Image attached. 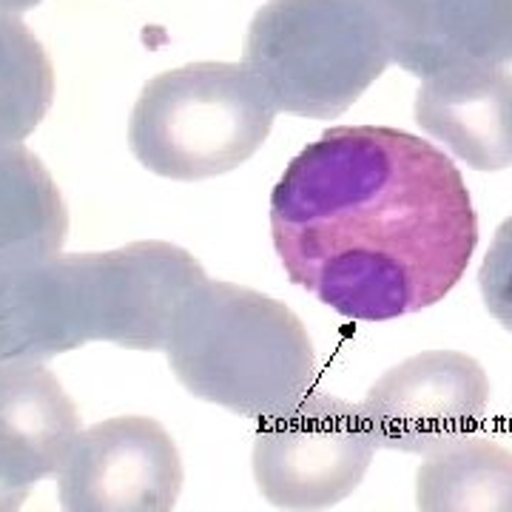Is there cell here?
I'll return each mask as SVG.
<instances>
[{"instance_id": "9c48e42d", "label": "cell", "mask_w": 512, "mask_h": 512, "mask_svg": "<svg viewBox=\"0 0 512 512\" xmlns=\"http://www.w3.org/2000/svg\"><path fill=\"white\" fill-rule=\"evenodd\" d=\"M393 63L421 80L461 63L512 66V0H370Z\"/></svg>"}, {"instance_id": "9a60e30c", "label": "cell", "mask_w": 512, "mask_h": 512, "mask_svg": "<svg viewBox=\"0 0 512 512\" xmlns=\"http://www.w3.org/2000/svg\"><path fill=\"white\" fill-rule=\"evenodd\" d=\"M478 285L487 311L498 319V325L512 333V217L498 225L493 245L481 262Z\"/></svg>"}, {"instance_id": "ba28073f", "label": "cell", "mask_w": 512, "mask_h": 512, "mask_svg": "<svg viewBox=\"0 0 512 512\" xmlns=\"http://www.w3.org/2000/svg\"><path fill=\"white\" fill-rule=\"evenodd\" d=\"M183 458L160 421L117 416L80 430L57 473L63 512H174Z\"/></svg>"}, {"instance_id": "3957f363", "label": "cell", "mask_w": 512, "mask_h": 512, "mask_svg": "<svg viewBox=\"0 0 512 512\" xmlns=\"http://www.w3.org/2000/svg\"><path fill=\"white\" fill-rule=\"evenodd\" d=\"M168 365L191 396L271 421L311 393L316 353L302 319L234 282L205 279L177 313Z\"/></svg>"}, {"instance_id": "30bf717a", "label": "cell", "mask_w": 512, "mask_h": 512, "mask_svg": "<svg viewBox=\"0 0 512 512\" xmlns=\"http://www.w3.org/2000/svg\"><path fill=\"white\" fill-rule=\"evenodd\" d=\"M80 436L63 384L40 362H0V512H20Z\"/></svg>"}, {"instance_id": "277c9868", "label": "cell", "mask_w": 512, "mask_h": 512, "mask_svg": "<svg viewBox=\"0 0 512 512\" xmlns=\"http://www.w3.org/2000/svg\"><path fill=\"white\" fill-rule=\"evenodd\" d=\"M242 63L279 111L333 120L393 55L370 0H268L251 20Z\"/></svg>"}, {"instance_id": "8992f818", "label": "cell", "mask_w": 512, "mask_h": 512, "mask_svg": "<svg viewBox=\"0 0 512 512\" xmlns=\"http://www.w3.org/2000/svg\"><path fill=\"white\" fill-rule=\"evenodd\" d=\"M376 447L362 404L308 393L291 413L259 427L256 487L276 510H330L359 490Z\"/></svg>"}, {"instance_id": "7c38bea8", "label": "cell", "mask_w": 512, "mask_h": 512, "mask_svg": "<svg viewBox=\"0 0 512 512\" xmlns=\"http://www.w3.org/2000/svg\"><path fill=\"white\" fill-rule=\"evenodd\" d=\"M66 231V202L46 165L23 143L0 146V265L57 254Z\"/></svg>"}, {"instance_id": "4fadbf2b", "label": "cell", "mask_w": 512, "mask_h": 512, "mask_svg": "<svg viewBox=\"0 0 512 512\" xmlns=\"http://www.w3.org/2000/svg\"><path fill=\"white\" fill-rule=\"evenodd\" d=\"M419 512H512V453L473 436L427 456L416 476Z\"/></svg>"}, {"instance_id": "5b68a950", "label": "cell", "mask_w": 512, "mask_h": 512, "mask_svg": "<svg viewBox=\"0 0 512 512\" xmlns=\"http://www.w3.org/2000/svg\"><path fill=\"white\" fill-rule=\"evenodd\" d=\"M276 114L245 63H188L148 80L128 120V146L151 174L211 180L265 146Z\"/></svg>"}, {"instance_id": "52a82bcc", "label": "cell", "mask_w": 512, "mask_h": 512, "mask_svg": "<svg viewBox=\"0 0 512 512\" xmlns=\"http://www.w3.org/2000/svg\"><path fill=\"white\" fill-rule=\"evenodd\" d=\"M487 404L490 379L473 356L427 350L390 367L367 390L362 410L379 447L433 456L478 436Z\"/></svg>"}, {"instance_id": "8fae6325", "label": "cell", "mask_w": 512, "mask_h": 512, "mask_svg": "<svg viewBox=\"0 0 512 512\" xmlns=\"http://www.w3.org/2000/svg\"><path fill=\"white\" fill-rule=\"evenodd\" d=\"M416 123L476 171L512 165V72L461 63L433 74L416 94Z\"/></svg>"}, {"instance_id": "6da1fadb", "label": "cell", "mask_w": 512, "mask_h": 512, "mask_svg": "<svg viewBox=\"0 0 512 512\" xmlns=\"http://www.w3.org/2000/svg\"><path fill=\"white\" fill-rule=\"evenodd\" d=\"M271 237L293 285L356 322L441 302L478 245L464 177L439 146L384 126H336L271 194Z\"/></svg>"}, {"instance_id": "7a4b0ae2", "label": "cell", "mask_w": 512, "mask_h": 512, "mask_svg": "<svg viewBox=\"0 0 512 512\" xmlns=\"http://www.w3.org/2000/svg\"><path fill=\"white\" fill-rule=\"evenodd\" d=\"M208 276L171 242L0 265V362H46L89 342L165 350L177 313Z\"/></svg>"}, {"instance_id": "5bb4252c", "label": "cell", "mask_w": 512, "mask_h": 512, "mask_svg": "<svg viewBox=\"0 0 512 512\" xmlns=\"http://www.w3.org/2000/svg\"><path fill=\"white\" fill-rule=\"evenodd\" d=\"M55 100V69L20 15L0 12V146L23 143Z\"/></svg>"}, {"instance_id": "2e32d148", "label": "cell", "mask_w": 512, "mask_h": 512, "mask_svg": "<svg viewBox=\"0 0 512 512\" xmlns=\"http://www.w3.org/2000/svg\"><path fill=\"white\" fill-rule=\"evenodd\" d=\"M40 0H0V12H12V15H20V12H29L35 9Z\"/></svg>"}]
</instances>
